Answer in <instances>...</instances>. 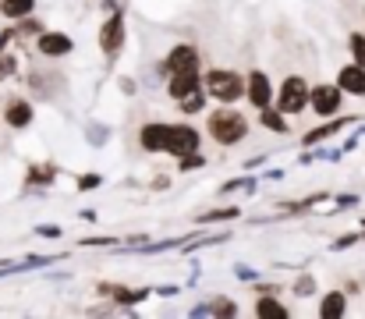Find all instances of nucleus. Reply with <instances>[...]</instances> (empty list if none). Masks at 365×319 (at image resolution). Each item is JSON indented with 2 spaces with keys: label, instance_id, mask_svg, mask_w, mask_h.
<instances>
[{
  "label": "nucleus",
  "instance_id": "7",
  "mask_svg": "<svg viewBox=\"0 0 365 319\" xmlns=\"http://www.w3.org/2000/svg\"><path fill=\"white\" fill-rule=\"evenodd\" d=\"M188 68H199V50H195L192 43H178V46L170 50V57H167L163 71H167V75H174V71H188Z\"/></svg>",
  "mask_w": 365,
  "mask_h": 319
},
{
  "label": "nucleus",
  "instance_id": "10",
  "mask_svg": "<svg viewBox=\"0 0 365 319\" xmlns=\"http://www.w3.org/2000/svg\"><path fill=\"white\" fill-rule=\"evenodd\" d=\"M199 86H202L199 68H188V71H174V75H170L167 93H170L174 100H181V96H188V93H192V89H199Z\"/></svg>",
  "mask_w": 365,
  "mask_h": 319
},
{
  "label": "nucleus",
  "instance_id": "6",
  "mask_svg": "<svg viewBox=\"0 0 365 319\" xmlns=\"http://www.w3.org/2000/svg\"><path fill=\"white\" fill-rule=\"evenodd\" d=\"M245 93H248V103L255 106V110H262V106L273 103V86H269L266 71H252L248 82H245Z\"/></svg>",
  "mask_w": 365,
  "mask_h": 319
},
{
  "label": "nucleus",
  "instance_id": "19",
  "mask_svg": "<svg viewBox=\"0 0 365 319\" xmlns=\"http://www.w3.org/2000/svg\"><path fill=\"white\" fill-rule=\"evenodd\" d=\"M348 46H351V57H355V64H362V68H365V32H355V36L348 39Z\"/></svg>",
  "mask_w": 365,
  "mask_h": 319
},
{
  "label": "nucleus",
  "instance_id": "23",
  "mask_svg": "<svg viewBox=\"0 0 365 319\" xmlns=\"http://www.w3.org/2000/svg\"><path fill=\"white\" fill-rule=\"evenodd\" d=\"M235 216H238L235 206H231V210H213V213H206V216H202V223H210V220H235Z\"/></svg>",
  "mask_w": 365,
  "mask_h": 319
},
{
  "label": "nucleus",
  "instance_id": "20",
  "mask_svg": "<svg viewBox=\"0 0 365 319\" xmlns=\"http://www.w3.org/2000/svg\"><path fill=\"white\" fill-rule=\"evenodd\" d=\"M103 291H110L114 302H142L145 298V291H124V288H103Z\"/></svg>",
  "mask_w": 365,
  "mask_h": 319
},
{
  "label": "nucleus",
  "instance_id": "12",
  "mask_svg": "<svg viewBox=\"0 0 365 319\" xmlns=\"http://www.w3.org/2000/svg\"><path fill=\"white\" fill-rule=\"evenodd\" d=\"M167 135H170V124L153 121V124H145V128H142L138 142H142V149H145V153H163V149H167Z\"/></svg>",
  "mask_w": 365,
  "mask_h": 319
},
{
  "label": "nucleus",
  "instance_id": "4",
  "mask_svg": "<svg viewBox=\"0 0 365 319\" xmlns=\"http://www.w3.org/2000/svg\"><path fill=\"white\" fill-rule=\"evenodd\" d=\"M199 131L192 128V124H170V135H167V149L163 153H170V156H188V153H195L199 149Z\"/></svg>",
  "mask_w": 365,
  "mask_h": 319
},
{
  "label": "nucleus",
  "instance_id": "13",
  "mask_svg": "<svg viewBox=\"0 0 365 319\" xmlns=\"http://www.w3.org/2000/svg\"><path fill=\"white\" fill-rule=\"evenodd\" d=\"M348 313V295L344 291H330V295H323V302H319V316L323 319H341Z\"/></svg>",
  "mask_w": 365,
  "mask_h": 319
},
{
  "label": "nucleus",
  "instance_id": "3",
  "mask_svg": "<svg viewBox=\"0 0 365 319\" xmlns=\"http://www.w3.org/2000/svg\"><path fill=\"white\" fill-rule=\"evenodd\" d=\"M309 100H312V86L302 75H291V79H284V86L277 93V110L280 113H302L309 106Z\"/></svg>",
  "mask_w": 365,
  "mask_h": 319
},
{
  "label": "nucleus",
  "instance_id": "16",
  "mask_svg": "<svg viewBox=\"0 0 365 319\" xmlns=\"http://www.w3.org/2000/svg\"><path fill=\"white\" fill-rule=\"evenodd\" d=\"M255 316H262V319H287V305H280L277 298H259V302H255Z\"/></svg>",
  "mask_w": 365,
  "mask_h": 319
},
{
  "label": "nucleus",
  "instance_id": "14",
  "mask_svg": "<svg viewBox=\"0 0 365 319\" xmlns=\"http://www.w3.org/2000/svg\"><path fill=\"white\" fill-rule=\"evenodd\" d=\"M4 121H7L11 128H29V124H32V103H29V100H14V103L4 110Z\"/></svg>",
  "mask_w": 365,
  "mask_h": 319
},
{
  "label": "nucleus",
  "instance_id": "21",
  "mask_svg": "<svg viewBox=\"0 0 365 319\" xmlns=\"http://www.w3.org/2000/svg\"><path fill=\"white\" fill-rule=\"evenodd\" d=\"M341 124H327V128H319V131H309L305 135V146H312V142H319V138H327V135H334Z\"/></svg>",
  "mask_w": 365,
  "mask_h": 319
},
{
  "label": "nucleus",
  "instance_id": "1",
  "mask_svg": "<svg viewBox=\"0 0 365 319\" xmlns=\"http://www.w3.org/2000/svg\"><path fill=\"white\" fill-rule=\"evenodd\" d=\"M210 138L213 142H220V146H238L245 135H248V121H245V113H238L231 103H224L217 113H210Z\"/></svg>",
  "mask_w": 365,
  "mask_h": 319
},
{
  "label": "nucleus",
  "instance_id": "25",
  "mask_svg": "<svg viewBox=\"0 0 365 319\" xmlns=\"http://www.w3.org/2000/svg\"><path fill=\"white\" fill-rule=\"evenodd\" d=\"M213 313H217V316H235L238 305H235V302H213Z\"/></svg>",
  "mask_w": 365,
  "mask_h": 319
},
{
  "label": "nucleus",
  "instance_id": "5",
  "mask_svg": "<svg viewBox=\"0 0 365 319\" xmlns=\"http://www.w3.org/2000/svg\"><path fill=\"white\" fill-rule=\"evenodd\" d=\"M309 106H312L319 117H334V113H341V106H344V89H341V86H316Z\"/></svg>",
  "mask_w": 365,
  "mask_h": 319
},
{
  "label": "nucleus",
  "instance_id": "2",
  "mask_svg": "<svg viewBox=\"0 0 365 319\" xmlns=\"http://www.w3.org/2000/svg\"><path fill=\"white\" fill-rule=\"evenodd\" d=\"M206 93H210L213 100H220V103H235V100H242L245 79L238 71L213 68V71H206Z\"/></svg>",
  "mask_w": 365,
  "mask_h": 319
},
{
  "label": "nucleus",
  "instance_id": "24",
  "mask_svg": "<svg viewBox=\"0 0 365 319\" xmlns=\"http://www.w3.org/2000/svg\"><path fill=\"white\" fill-rule=\"evenodd\" d=\"M78 188H82V192H93V188H100V174H82V178H78Z\"/></svg>",
  "mask_w": 365,
  "mask_h": 319
},
{
  "label": "nucleus",
  "instance_id": "26",
  "mask_svg": "<svg viewBox=\"0 0 365 319\" xmlns=\"http://www.w3.org/2000/svg\"><path fill=\"white\" fill-rule=\"evenodd\" d=\"M7 39H11V36H7V32H4V36H0V46H4V43H7Z\"/></svg>",
  "mask_w": 365,
  "mask_h": 319
},
{
  "label": "nucleus",
  "instance_id": "8",
  "mask_svg": "<svg viewBox=\"0 0 365 319\" xmlns=\"http://www.w3.org/2000/svg\"><path fill=\"white\" fill-rule=\"evenodd\" d=\"M121 43H124V18L114 14V18H107V25L100 29V50H103L107 57H114V54L121 50Z\"/></svg>",
  "mask_w": 365,
  "mask_h": 319
},
{
  "label": "nucleus",
  "instance_id": "9",
  "mask_svg": "<svg viewBox=\"0 0 365 319\" xmlns=\"http://www.w3.org/2000/svg\"><path fill=\"white\" fill-rule=\"evenodd\" d=\"M36 50L43 57H64V54H71V36L68 32H43L36 39Z\"/></svg>",
  "mask_w": 365,
  "mask_h": 319
},
{
  "label": "nucleus",
  "instance_id": "15",
  "mask_svg": "<svg viewBox=\"0 0 365 319\" xmlns=\"http://www.w3.org/2000/svg\"><path fill=\"white\" fill-rule=\"evenodd\" d=\"M32 7H36V0H0V14H7V18H14V21L29 18Z\"/></svg>",
  "mask_w": 365,
  "mask_h": 319
},
{
  "label": "nucleus",
  "instance_id": "18",
  "mask_svg": "<svg viewBox=\"0 0 365 319\" xmlns=\"http://www.w3.org/2000/svg\"><path fill=\"white\" fill-rule=\"evenodd\" d=\"M202 103H206V100H202V86H199V89H192L188 96H181V100H178V106H181L185 113H199V110H202Z\"/></svg>",
  "mask_w": 365,
  "mask_h": 319
},
{
  "label": "nucleus",
  "instance_id": "11",
  "mask_svg": "<svg viewBox=\"0 0 365 319\" xmlns=\"http://www.w3.org/2000/svg\"><path fill=\"white\" fill-rule=\"evenodd\" d=\"M337 86L344 89V93H351V96H365V68L362 64H344L341 71H337Z\"/></svg>",
  "mask_w": 365,
  "mask_h": 319
},
{
  "label": "nucleus",
  "instance_id": "22",
  "mask_svg": "<svg viewBox=\"0 0 365 319\" xmlns=\"http://www.w3.org/2000/svg\"><path fill=\"white\" fill-rule=\"evenodd\" d=\"M11 75H14V57L11 54H0V82L11 79Z\"/></svg>",
  "mask_w": 365,
  "mask_h": 319
},
{
  "label": "nucleus",
  "instance_id": "17",
  "mask_svg": "<svg viewBox=\"0 0 365 319\" xmlns=\"http://www.w3.org/2000/svg\"><path fill=\"white\" fill-rule=\"evenodd\" d=\"M287 113H280V110H269V106H262V124L269 128V131H287V121H284Z\"/></svg>",
  "mask_w": 365,
  "mask_h": 319
}]
</instances>
